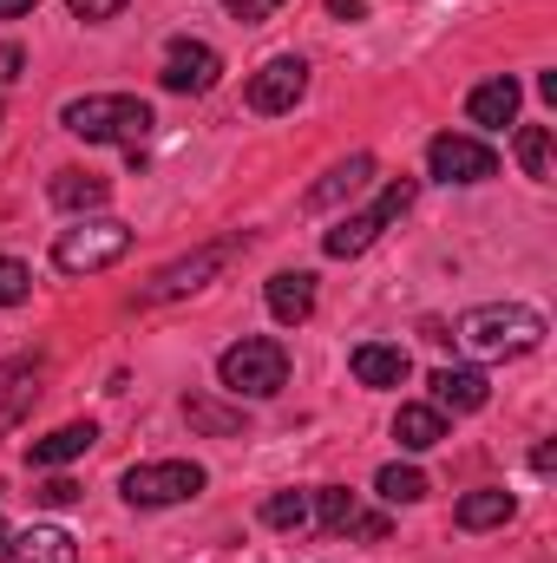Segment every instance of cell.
I'll return each instance as SVG.
<instances>
[{"label": "cell", "instance_id": "cell-24", "mask_svg": "<svg viewBox=\"0 0 557 563\" xmlns=\"http://www.w3.org/2000/svg\"><path fill=\"white\" fill-rule=\"evenodd\" d=\"M374 492H381L387 505H419V498H426V472H414V465H381Z\"/></svg>", "mask_w": 557, "mask_h": 563}, {"label": "cell", "instance_id": "cell-22", "mask_svg": "<svg viewBox=\"0 0 557 563\" xmlns=\"http://www.w3.org/2000/svg\"><path fill=\"white\" fill-rule=\"evenodd\" d=\"M263 525L270 531H308L315 525V492H270L263 498Z\"/></svg>", "mask_w": 557, "mask_h": 563}, {"label": "cell", "instance_id": "cell-27", "mask_svg": "<svg viewBox=\"0 0 557 563\" xmlns=\"http://www.w3.org/2000/svg\"><path fill=\"white\" fill-rule=\"evenodd\" d=\"M230 7V20H243V26H263V20H276L282 0H223Z\"/></svg>", "mask_w": 557, "mask_h": 563}, {"label": "cell", "instance_id": "cell-17", "mask_svg": "<svg viewBox=\"0 0 557 563\" xmlns=\"http://www.w3.org/2000/svg\"><path fill=\"white\" fill-rule=\"evenodd\" d=\"M270 314H276L282 328H302V321L315 314V276H308V269L270 276Z\"/></svg>", "mask_w": 557, "mask_h": 563}, {"label": "cell", "instance_id": "cell-21", "mask_svg": "<svg viewBox=\"0 0 557 563\" xmlns=\"http://www.w3.org/2000/svg\"><path fill=\"white\" fill-rule=\"evenodd\" d=\"M394 439H401L407 452H433V445L446 439V413H439V407H401V413H394Z\"/></svg>", "mask_w": 557, "mask_h": 563}, {"label": "cell", "instance_id": "cell-7", "mask_svg": "<svg viewBox=\"0 0 557 563\" xmlns=\"http://www.w3.org/2000/svg\"><path fill=\"white\" fill-rule=\"evenodd\" d=\"M230 256H243V236H217V243H204V250H190V256H177V263H164L157 276L139 288V308H157V301H177V295H197L204 282L217 276Z\"/></svg>", "mask_w": 557, "mask_h": 563}, {"label": "cell", "instance_id": "cell-31", "mask_svg": "<svg viewBox=\"0 0 557 563\" xmlns=\"http://www.w3.org/2000/svg\"><path fill=\"white\" fill-rule=\"evenodd\" d=\"M328 13H335V20H361V13H368V0H328Z\"/></svg>", "mask_w": 557, "mask_h": 563}, {"label": "cell", "instance_id": "cell-13", "mask_svg": "<svg viewBox=\"0 0 557 563\" xmlns=\"http://www.w3.org/2000/svg\"><path fill=\"white\" fill-rule=\"evenodd\" d=\"M92 445H99V426H92V420H66V426H53L46 439H33V445H26V465H33V472H53V465L86 459Z\"/></svg>", "mask_w": 557, "mask_h": 563}, {"label": "cell", "instance_id": "cell-1", "mask_svg": "<svg viewBox=\"0 0 557 563\" xmlns=\"http://www.w3.org/2000/svg\"><path fill=\"white\" fill-rule=\"evenodd\" d=\"M452 341L479 361H512V354H532L545 341V314L525 308V301H485V308H466Z\"/></svg>", "mask_w": 557, "mask_h": 563}, {"label": "cell", "instance_id": "cell-26", "mask_svg": "<svg viewBox=\"0 0 557 563\" xmlns=\"http://www.w3.org/2000/svg\"><path fill=\"white\" fill-rule=\"evenodd\" d=\"M26 295H33V269L13 263V256H0V308H20Z\"/></svg>", "mask_w": 557, "mask_h": 563}, {"label": "cell", "instance_id": "cell-4", "mask_svg": "<svg viewBox=\"0 0 557 563\" xmlns=\"http://www.w3.org/2000/svg\"><path fill=\"white\" fill-rule=\"evenodd\" d=\"M414 197H419L414 177H394V184H387V190H381V197H374V203H368L361 217H341V223H335V230L321 236V250H328L335 263H348V256L374 250V243H381V230H387V223H401V217L414 210Z\"/></svg>", "mask_w": 557, "mask_h": 563}, {"label": "cell", "instance_id": "cell-33", "mask_svg": "<svg viewBox=\"0 0 557 563\" xmlns=\"http://www.w3.org/2000/svg\"><path fill=\"white\" fill-rule=\"evenodd\" d=\"M7 538H13V531H7V518H0V544H7Z\"/></svg>", "mask_w": 557, "mask_h": 563}, {"label": "cell", "instance_id": "cell-28", "mask_svg": "<svg viewBox=\"0 0 557 563\" xmlns=\"http://www.w3.org/2000/svg\"><path fill=\"white\" fill-rule=\"evenodd\" d=\"M33 498H40V505H79V485H73V478H46Z\"/></svg>", "mask_w": 557, "mask_h": 563}, {"label": "cell", "instance_id": "cell-5", "mask_svg": "<svg viewBox=\"0 0 557 563\" xmlns=\"http://www.w3.org/2000/svg\"><path fill=\"white\" fill-rule=\"evenodd\" d=\"M125 250H132V230H125L119 217H92V223L59 230V243H53V269H66V276H99V269L125 263Z\"/></svg>", "mask_w": 557, "mask_h": 563}, {"label": "cell", "instance_id": "cell-3", "mask_svg": "<svg viewBox=\"0 0 557 563\" xmlns=\"http://www.w3.org/2000/svg\"><path fill=\"white\" fill-rule=\"evenodd\" d=\"M217 380L237 400H270V394L288 387V347L270 341V334H243V341H230L217 354Z\"/></svg>", "mask_w": 557, "mask_h": 563}, {"label": "cell", "instance_id": "cell-6", "mask_svg": "<svg viewBox=\"0 0 557 563\" xmlns=\"http://www.w3.org/2000/svg\"><path fill=\"white\" fill-rule=\"evenodd\" d=\"M204 485H210V472H204V465H190V459H151V465H132V472L119 478V492H125V505H132V511L190 505Z\"/></svg>", "mask_w": 557, "mask_h": 563}, {"label": "cell", "instance_id": "cell-9", "mask_svg": "<svg viewBox=\"0 0 557 563\" xmlns=\"http://www.w3.org/2000/svg\"><path fill=\"white\" fill-rule=\"evenodd\" d=\"M308 92V59H295V53H276L270 66H256L250 73V86H243V99H250V112H263V119H276V112H295V99Z\"/></svg>", "mask_w": 557, "mask_h": 563}, {"label": "cell", "instance_id": "cell-12", "mask_svg": "<svg viewBox=\"0 0 557 563\" xmlns=\"http://www.w3.org/2000/svg\"><path fill=\"white\" fill-rule=\"evenodd\" d=\"M0 563H79V538L59 525H33L0 544Z\"/></svg>", "mask_w": 557, "mask_h": 563}, {"label": "cell", "instance_id": "cell-8", "mask_svg": "<svg viewBox=\"0 0 557 563\" xmlns=\"http://www.w3.org/2000/svg\"><path fill=\"white\" fill-rule=\"evenodd\" d=\"M426 170L439 184H485V177H499V151L485 139H466V132H439L426 144Z\"/></svg>", "mask_w": 557, "mask_h": 563}, {"label": "cell", "instance_id": "cell-15", "mask_svg": "<svg viewBox=\"0 0 557 563\" xmlns=\"http://www.w3.org/2000/svg\"><path fill=\"white\" fill-rule=\"evenodd\" d=\"M518 79L512 73H499V79H485V86H472V99H466V112H472V125H485V132H505L512 119H518Z\"/></svg>", "mask_w": 557, "mask_h": 563}, {"label": "cell", "instance_id": "cell-30", "mask_svg": "<svg viewBox=\"0 0 557 563\" xmlns=\"http://www.w3.org/2000/svg\"><path fill=\"white\" fill-rule=\"evenodd\" d=\"M66 7H73L79 20H112V13H119L125 0H66Z\"/></svg>", "mask_w": 557, "mask_h": 563}, {"label": "cell", "instance_id": "cell-16", "mask_svg": "<svg viewBox=\"0 0 557 563\" xmlns=\"http://www.w3.org/2000/svg\"><path fill=\"white\" fill-rule=\"evenodd\" d=\"M407 374H414L407 347H387V341H361L354 347V380L361 387H407Z\"/></svg>", "mask_w": 557, "mask_h": 563}, {"label": "cell", "instance_id": "cell-29", "mask_svg": "<svg viewBox=\"0 0 557 563\" xmlns=\"http://www.w3.org/2000/svg\"><path fill=\"white\" fill-rule=\"evenodd\" d=\"M20 73H26V53H20L13 40H0V86H13Z\"/></svg>", "mask_w": 557, "mask_h": 563}, {"label": "cell", "instance_id": "cell-14", "mask_svg": "<svg viewBox=\"0 0 557 563\" xmlns=\"http://www.w3.org/2000/svg\"><path fill=\"white\" fill-rule=\"evenodd\" d=\"M426 387H433V407H439V413H479V407L492 400V380H485L479 367H439Z\"/></svg>", "mask_w": 557, "mask_h": 563}, {"label": "cell", "instance_id": "cell-2", "mask_svg": "<svg viewBox=\"0 0 557 563\" xmlns=\"http://www.w3.org/2000/svg\"><path fill=\"white\" fill-rule=\"evenodd\" d=\"M59 125L86 144H125V151H139L157 119H151V106L132 99V92H86V99H66L59 106Z\"/></svg>", "mask_w": 557, "mask_h": 563}, {"label": "cell", "instance_id": "cell-20", "mask_svg": "<svg viewBox=\"0 0 557 563\" xmlns=\"http://www.w3.org/2000/svg\"><path fill=\"white\" fill-rule=\"evenodd\" d=\"M106 197H112V184H106L99 170H59V177H53V203H59V210H99Z\"/></svg>", "mask_w": 557, "mask_h": 563}, {"label": "cell", "instance_id": "cell-11", "mask_svg": "<svg viewBox=\"0 0 557 563\" xmlns=\"http://www.w3.org/2000/svg\"><path fill=\"white\" fill-rule=\"evenodd\" d=\"M315 525H321L328 538H368V544L387 538V518H381V511H361L354 492H341V485H321V492H315Z\"/></svg>", "mask_w": 557, "mask_h": 563}, {"label": "cell", "instance_id": "cell-18", "mask_svg": "<svg viewBox=\"0 0 557 563\" xmlns=\"http://www.w3.org/2000/svg\"><path fill=\"white\" fill-rule=\"evenodd\" d=\"M518 511V498L505 492V485H485V492H466L459 505H452V525L459 531H492V525H505Z\"/></svg>", "mask_w": 557, "mask_h": 563}, {"label": "cell", "instance_id": "cell-23", "mask_svg": "<svg viewBox=\"0 0 557 563\" xmlns=\"http://www.w3.org/2000/svg\"><path fill=\"white\" fill-rule=\"evenodd\" d=\"M518 170L532 184H551V125H518Z\"/></svg>", "mask_w": 557, "mask_h": 563}, {"label": "cell", "instance_id": "cell-25", "mask_svg": "<svg viewBox=\"0 0 557 563\" xmlns=\"http://www.w3.org/2000/svg\"><path fill=\"white\" fill-rule=\"evenodd\" d=\"M184 420L197 426V432H217V439H230V432H243V413H230V407H217V400H184Z\"/></svg>", "mask_w": 557, "mask_h": 563}, {"label": "cell", "instance_id": "cell-19", "mask_svg": "<svg viewBox=\"0 0 557 563\" xmlns=\"http://www.w3.org/2000/svg\"><path fill=\"white\" fill-rule=\"evenodd\" d=\"M368 177H374V157H368V151H354V157H341V164H335V170H328V177H321V184L308 190V210H328V203H341V197H354V190H361Z\"/></svg>", "mask_w": 557, "mask_h": 563}, {"label": "cell", "instance_id": "cell-34", "mask_svg": "<svg viewBox=\"0 0 557 563\" xmlns=\"http://www.w3.org/2000/svg\"><path fill=\"white\" fill-rule=\"evenodd\" d=\"M0 125H7V112H0Z\"/></svg>", "mask_w": 557, "mask_h": 563}, {"label": "cell", "instance_id": "cell-10", "mask_svg": "<svg viewBox=\"0 0 557 563\" xmlns=\"http://www.w3.org/2000/svg\"><path fill=\"white\" fill-rule=\"evenodd\" d=\"M157 79H164V92L197 99V92H210V86L223 79V59H217V46H204V40H171Z\"/></svg>", "mask_w": 557, "mask_h": 563}, {"label": "cell", "instance_id": "cell-32", "mask_svg": "<svg viewBox=\"0 0 557 563\" xmlns=\"http://www.w3.org/2000/svg\"><path fill=\"white\" fill-rule=\"evenodd\" d=\"M40 0H0V20H20V13H33Z\"/></svg>", "mask_w": 557, "mask_h": 563}]
</instances>
